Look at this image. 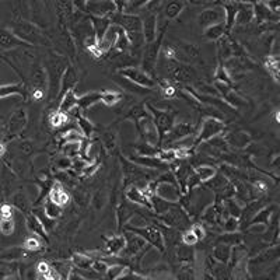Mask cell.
<instances>
[{"label":"cell","mask_w":280,"mask_h":280,"mask_svg":"<svg viewBox=\"0 0 280 280\" xmlns=\"http://www.w3.org/2000/svg\"><path fill=\"white\" fill-rule=\"evenodd\" d=\"M69 64H72V62L69 61L67 56L61 54L55 48L48 49L45 64H44L46 72V79H48V90H46L48 104H52L59 97L62 76H63L64 70L69 67Z\"/></svg>","instance_id":"1"},{"label":"cell","mask_w":280,"mask_h":280,"mask_svg":"<svg viewBox=\"0 0 280 280\" xmlns=\"http://www.w3.org/2000/svg\"><path fill=\"white\" fill-rule=\"evenodd\" d=\"M10 31L17 36L20 41L30 46H44V48H55L54 41L51 36L46 34L42 28H39L30 20H23L17 18L13 21Z\"/></svg>","instance_id":"2"},{"label":"cell","mask_w":280,"mask_h":280,"mask_svg":"<svg viewBox=\"0 0 280 280\" xmlns=\"http://www.w3.org/2000/svg\"><path fill=\"white\" fill-rule=\"evenodd\" d=\"M109 18L114 26H118L124 30L127 41L130 44V51L135 49V52H142L145 45V38H143V27H142L140 16L114 13L112 16H109Z\"/></svg>","instance_id":"3"},{"label":"cell","mask_w":280,"mask_h":280,"mask_svg":"<svg viewBox=\"0 0 280 280\" xmlns=\"http://www.w3.org/2000/svg\"><path fill=\"white\" fill-rule=\"evenodd\" d=\"M167 26H164L160 31H158V36L157 39L150 42V44H145L143 49H142V59H140V69L150 74L156 80V67H157V62H158V56L163 48V39L164 34H165Z\"/></svg>","instance_id":"4"},{"label":"cell","mask_w":280,"mask_h":280,"mask_svg":"<svg viewBox=\"0 0 280 280\" xmlns=\"http://www.w3.org/2000/svg\"><path fill=\"white\" fill-rule=\"evenodd\" d=\"M163 67L167 73V82L177 84H193L199 80L198 72L188 64L180 63L172 59H165Z\"/></svg>","instance_id":"5"},{"label":"cell","mask_w":280,"mask_h":280,"mask_svg":"<svg viewBox=\"0 0 280 280\" xmlns=\"http://www.w3.org/2000/svg\"><path fill=\"white\" fill-rule=\"evenodd\" d=\"M146 107L153 117L154 125L157 129V133H158V147H161L165 135L175 125V112L168 111V109L156 108L152 104H146Z\"/></svg>","instance_id":"6"},{"label":"cell","mask_w":280,"mask_h":280,"mask_svg":"<svg viewBox=\"0 0 280 280\" xmlns=\"http://www.w3.org/2000/svg\"><path fill=\"white\" fill-rule=\"evenodd\" d=\"M227 129V125L218 118L208 117L202 121V125L199 127L198 133L195 136L193 145L192 147H198V146L203 145L205 142H209L210 139L220 136L221 133H224V130Z\"/></svg>","instance_id":"7"},{"label":"cell","mask_w":280,"mask_h":280,"mask_svg":"<svg viewBox=\"0 0 280 280\" xmlns=\"http://www.w3.org/2000/svg\"><path fill=\"white\" fill-rule=\"evenodd\" d=\"M28 124V114L26 108L16 109L11 117L9 118V122L4 125V135L3 139L6 140H14L24 129Z\"/></svg>","instance_id":"8"},{"label":"cell","mask_w":280,"mask_h":280,"mask_svg":"<svg viewBox=\"0 0 280 280\" xmlns=\"http://www.w3.org/2000/svg\"><path fill=\"white\" fill-rule=\"evenodd\" d=\"M133 124H135L136 129H137V133L140 135V140L142 142L158 147V133H157L153 117H152L150 112L147 115H145V117L140 118V119H137Z\"/></svg>","instance_id":"9"},{"label":"cell","mask_w":280,"mask_h":280,"mask_svg":"<svg viewBox=\"0 0 280 280\" xmlns=\"http://www.w3.org/2000/svg\"><path fill=\"white\" fill-rule=\"evenodd\" d=\"M117 74L125 77V79L130 80V82L135 83L137 86H140V87L149 89V90H153V89H156V86H157V83H156L153 77L150 74H147L146 72H143L137 66H129V67L119 69Z\"/></svg>","instance_id":"10"},{"label":"cell","mask_w":280,"mask_h":280,"mask_svg":"<svg viewBox=\"0 0 280 280\" xmlns=\"http://www.w3.org/2000/svg\"><path fill=\"white\" fill-rule=\"evenodd\" d=\"M198 133V125L196 124H192V122H175V125L171 127V130L165 135L163 140V147L164 145H172L175 142H180V140H185L190 136H196Z\"/></svg>","instance_id":"11"},{"label":"cell","mask_w":280,"mask_h":280,"mask_svg":"<svg viewBox=\"0 0 280 280\" xmlns=\"http://www.w3.org/2000/svg\"><path fill=\"white\" fill-rule=\"evenodd\" d=\"M221 23H226V14L221 7V3H213L210 4V7L203 9L198 14V24L203 30Z\"/></svg>","instance_id":"12"},{"label":"cell","mask_w":280,"mask_h":280,"mask_svg":"<svg viewBox=\"0 0 280 280\" xmlns=\"http://www.w3.org/2000/svg\"><path fill=\"white\" fill-rule=\"evenodd\" d=\"M126 230L135 233V234H137L139 237H142L146 243L152 244L154 248H157V249H160V251H164V245H165V243H164L163 233H161L157 227L153 226V224H149V226L145 227H126Z\"/></svg>","instance_id":"13"},{"label":"cell","mask_w":280,"mask_h":280,"mask_svg":"<svg viewBox=\"0 0 280 280\" xmlns=\"http://www.w3.org/2000/svg\"><path fill=\"white\" fill-rule=\"evenodd\" d=\"M83 11L90 17H109L117 13V4L109 0H90L84 1Z\"/></svg>","instance_id":"14"},{"label":"cell","mask_w":280,"mask_h":280,"mask_svg":"<svg viewBox=\"0 0 280 280\" xmlns=\"http://www.w3.org/2000/svg\"><path fill=\"white\" fill-rule=\"evenodd\" d=\"M156 196L163 199L168 203H180L182 198V192L180 190L178 184L158 181L156 178Z\"/></svg>","instance_id":"15"},{"label":"cell","mask_w":280,"mask_h":280,"mask_svg":"<svg viewBox=\"0 0 280 280\" xmlns=\"http://www.w3.org/2000/svg\"><path fill=\"white\" fill-rule=\"evenodd\" d=\"M140 18H142V27H143L145 44H150V42L156 41L157 36H158V14L146 10V16Z\"/></svg>","instance_id":"16"},{"label":"cell","mask_w":280,"mask_h":280,"mask_svg":"<svg viewBox=\"0 0 280 280\" xmlns=\"http://www.w3.org/2000/svg\"><path fill=\"white\" fill-rule=\"evenodd\" d=\"M226 143L230 146V149H238V150H243L245 147L251 145L252 142V136L251 133L241 130V129H237V130H231V132H227L226 136H223Z\"/></svg>","instance_id":"17"},{"label":"cell","mask_w":280,"mask_h":280,"mask_svg":"<svg viewBox=\"0 0 280 280\" xmlns=\"http://www.w3.org/2000/svg\"><path fill=\"white\" fill-rule=\"evenodd\" d=\"M125 199L127 202L133 203V205H139L142 208H146L150 213H153V206H152V200L146 196L143 190L140 189L137 185H130L127 187L125 190Z\"/></svg>","instance_id":"18"},{"label":"cell","mask_w":280,"mask_h":280,"mask_svg":"<svg viewBox=\"0 0 280 280\" xmlns=\"http://www.w3.org/2000/svg\"><path fill=\"white\" fill-rule=\"evenodd\" d=\"M99 133V142L102 143L104 150L108 154H114L117 150V140H118V132L115 125H111L108 127H102L101 130H97Z\"/></svg>","instance_id":"19"},{"label":"cell","mask_w":280,"mask_h":280,"mask_svg":"<svg viewBox=\"0 0 280 280\" xmlns=\"http://www.w3.org/2000/svg\"><path fill=\"white\" fill-rule=\"evenodd\" d=\"M255 21V14H253V3H247V1H238V11L235 17V27L244 28ZM234 27V28H235Z\"/></svg>","instance_id":"20"},{"label":"cell","mask_w":280,"mask_h":280,"mask_svg":"<svg viewBox=\"0 0 280 280\" xmlns=\"http://www.w3.org/2000/svg\"><path fill=\"white\" fill-rule=\"evenodd\" d=\"M79 84V74L76 70L74 64H69V67L64 70L63 76H62V82H61V91H59V97L58 99H61L63 97L67 91L74 90Z\"/></svg>","instance_id":"21"},{"label":"cell","mask_w":280,"mask_h":280,"mask_svg":"<svg viewBox=\"0 0 280 280\" xmlns=\"http://www.w3.org/2000/svg\"><path fill=\"white\" fill-rule=\"evenodd\" d=\"M69 114H73L74 118H76V122H77V125H79V129H80V133L83 135V137L91 139L93 136L97 133V126H95L90 119L84 115V112H82L77 107L73 109L72 112H69Z\"/></svg>","instance_id":"22"},{"label":"cell","mask_w":280,"mask_h":280,"mask_svg":"<svg viewBox=\"0 0 280 280\" xmlns=\"http://www.w3.org/2000/svg\"><path fill=\"white\" fill-rule=\"evenodd\" d=\"M23 41H20L9 28H0V49L1 51H14L17 48L26 46Z\"/></svg>","instance_id":"23"},{"label":"cell","mask_w":280,"mask_h":280,"mask_svg":"<svg viewBox=\"0 0 280 280\" xmlns=\"http://www.w3.org/2000/svg\"><path fill=\"white\" fill-rule=\"evenodd\" d=\"M124 237L126 240V244H125L124 251H125V255H127V256H133L139 251L145 249V247H147L145 240L142 237H139L137 234H135V233H132V231L125 233Z\"/></svg>","instance_id":"24"},{"label":"cell","mask_w":280,"mask_h":280,"mask_svg":"<svg viewBox=\"0 0 280 280\" xmlns=\"http://www.w3.org/2000/svg\"><path fill=\"white\" fill-rule=\"evenodd\" d=\"M90 17V16H89ZM91 21V27H93V32H94V36H95V41L97 44H99L105 35L108 32V30L112 26L111 23V18L109 17H90Z\"/></svg>","instance_id":"25"},{"label":"cell","mask_w":280,"mask_h":280,"mask_svg":"<svg viewBox=\"0 0 280 280\" xmlns=\"http://www.w3.org/2000/svg\"><path fill=\"white\" fill-rule=\"evenodd\" d=\"M46 198L49 199L51 202H54L55 205L61 206V208L67 206L69 202H70V195L64 190L63 185L59 184V182H54V185H52V188H51Z\"/></svg>","instance_id":"26"},{"label":"cell","mask_w":280,"mask_h":280,"mask_svg":"<svg viewBox=\"0 0 280 280\" xmlns=\"http://www.w3.org/2000/svg\"><path fill=\"white\" fill-rule=\"evenodd\" d=\"M112 80L117 83L122 90L129 91V93L133 94V95H147V94L152 93V90L145 89V87H140V86H137V84L132 83L130 80H127L125 77L119 76V74H114V76H112Z\"/></svg>","instance_id":"27"},{"label":"cell","mask_w":280,"mask_h":280,"mask_svg":"<svg viewBox=\"0 0 280 280\" xmlns=\"http://www.w3.org/2000/svg\"><path fill=\"white\" fill-rule=\"evenodd\" d=\"M102 101V90L101 91H89L86 94H83L77 99V108L82 112L87 109L93 108L94 105H97Z\"/></svg>","instance_id":"28"},{"label":"cell","mask_w":280,"mask_h":280,"mask_svg":"<svg viewBox=\"0 0 280 280\" xmlns=\"http://www.w3.org/2000/svg\"><path fill=\"white\" fill-rule=\"evenodd\" d=\"M10 205H11L13 208L17 209L18 212L26 213L27 216L32 212V205H31L30 199H28V196L26 195V192H23V190H16V192L13 193Z\"/></svg>","instance_id":"29"},{"label":"cell","mask_w":280,"mask_h":280,"mask_svg":"<svg viewBox=\"0 0 280 280\" xmlns=\"http://www.w3.org/2000/svg\"><path fill=\"white\" fill-rule=\"evenodd\" d=\"M10 95H20L24 99L28 98L27 87L23 83H14V84H3L0 86V98H6Z\"/></svg>","instance_id":"30"},{"label":"cell","mask_w":280,"mask_h":280,"mask_svg":"<svg viewBox=\"0 0 280 280\" xmlns=\"http://www.w3.org/2000/svg\"><path fill=\"white\" fill-rule=\"evenodd\" d=\"M187 3L182 1V0H174V1H168V3H164L163 9H161V14L167 21L177 18L182 13V10L185 9Z\"/></svg>","instance_id":"31"},{"label":"cell","mask_w":280,"mask_h":280,"mask_svg":"<svg viewBox=\"0 0 280 280\" xmlns=\"http://www.w3.org/2000/svg\"><path fill=\"white\" fill-rule=\"evenodd\" d=\"M221 7L224 10L226 14V31L230 35L231 30L235 27V17H237V11H238V1H224L221 3Z\"/></svg>","instance_id":"32"},{"label":"cell","mask_w":280,"mask_h":280,"mask_svg":"<svg viewBox=\"0 0 280 280\" xmlns=\"http://www.w3.org/2000/svg\"><path fill=\"white\" fill-rule=\"evenodd\" d=\"M77 99L79 97L76 95V91L72 90V91H67L66 94H64L63 97L61 98L59 101V105H58V111L59 112H62V114H69V112H72L73 109L77 107Z\"/></svg>","instance_id":"33"},{"label":"cell","mask_w":280,"mask_h":280,"mask_svg":"<svg viewBox=\"0 0 280 280\" xmlns=\"http://www.w3.org/2000/svg\"><path fill=\"white\" fill-rule=\"evenodd\" d=\"M193 171L198 175L199 181L202 182V185H203V184L210 181L218 172V170H217L215 165H210V164H200V165L193 168Z\"/></svg>","instance_id":"34"},{"label":"cell","mask_w":280,"mask_h":280,"mask_svg":"<svg viewBox=\"0 0 280 280\" xmlns=\"http://www.w3.org/2000/svg\"><path fill=\"white\" fill-rule=\"evenodd\" d=\"M149 114V109L146 107V104H142V102H137L135 105H132L130 108L127 109L126 114L124 115V119L125 121H132V122H136L137 119H140L142 117H145Z\"/></svg>","instance_id":"35"},{"label":"cell","mask_w":280,"mask_h":280,"mask_svg":"<svg viewBox=\"0 0 280 280\" xmlns=\"http://www.w3.org/2000/svg\"><path fill=\"white\" fill-rule=\"evenodd\" d=\"M26 224H27V228L31 233H34V234L41 237V238H46V231L45 228H44V224L41 223V220L35 215L30 213L27 216V220H26Z\"/></svg>","instance_id":"36"},{"label":"cell","mask_w":280,"mask_h":280,"mask_svg":"<svg viewBox=\"0 0 280 280\" xmlns=\"http://www.w3.org/2000/svg\"><path fill=\"white\" fill-rule=\"evenodd\" d=\"M125 244H126V240L124 235H112L107 240V252L111 255H117L121 251H124Z\"/></svg>","instance_id":"37"},{"label":"cell","mask_w":280,"mask_h":280,"mask_svg":"<svg viewBox=\"0 0 280 280\" xmlns=\"http://www.w3.org/2000/svg\"><path fill=\"white\" fill-rule=\"evenodd\" d=\"M203 35H205V38L209 39V41H218L220 38H223L224 35H228L226 31V24L221 23V24H216V26L205 28Z\"/></svg>","instance_id":"38"},{"label":"cell","mask_w":280,"mask_h":280,"mask_svg":"<svg viewBox=\"0 0 280 280\" xmlns=\"http://www.w3.org/2000/svg\"><path fill=\"white\" fill-rule=\"evenodd\" d=\"M125 97V94L122 91H114V90H102V104H105L107 107H114L119 104Z\"/></svg>","instance_id":"39"},{"label":"cell","mask_w":280,"mask_h":280,"mask_svg":"<svg viewBox=\"0 0 280 280\" xmlns=\"http://www.w3.org/2000/svg\"><path fill=\"white\" fill-rule=\"evenodd\" d=\"M158 152H160V147L149 145V143H145V142L135 145L136 156H142V157H158Z\"/></svg>","instance_id":"40"},{"label":"cell","mask_w":280,"mask_h":280,"mask_svg":"<svg viewBox=\"0 0 280 280\" xmlns=\"http://www.w3.org/2000/svg\"><path fill=\"white\" fill-rule=\"evenodd\" d=\"M231 247L228 244H218L213 248V256L216 258L218 262L227 263L230 256H231Z\"/></svg>","instance_id":"41"},{"label":"cell","mask_w":280,"mask_h":280,"mask_svg":"<svg viewBox=\"0 0 280 280\" xmlns=\"http://www.w3.org/2000/svg\"><path fill=\"white\" fill-rule=\"evenodd\" d=\"M215 82L224 83V84H227V86H230V87L234 89V82H233V79L230 77V74L227 73L224 64H223V62H220V61H218V64H217L216 67V73H215Z\"/></svg>","instance_id":"42"},{"label":"cell","mask_w":280,"mask_h":280,"mask_svg":"<svg viewBox=\"0 0 280 280\" xmlns=\"http://www.w3.org/2000/svg\"><path fill=\"white\" fill-rule=\"evenodd\" d=\"M42 210H44V213H45L46 216L49 217V218H52V220L59 218V217L62 216V213H63V208L55 205L54 202H51L48 198H46L45 203L42 206Z\"/></svg>","instance_id":"43"},{"label":"cell","mask_w":280,"mask_h":280,"mask_svg":"<svg viewBox=\"0 0 280 280\" xmlns=\"http://www.w3.org/2000/svg\"><path fill=\"white\" fill-rule=\"evenodd\" d=\"M48 124L52 127H55V129L62 127L63 125L67 124V115L59 112L58 109H55V111H52V112L49 114V117H48Z\"/></svg>","instance_id":"44"},{"label":"cell","mask_w":280,"mask_h":280,"mask_svg":"<svg viewBox=\"0 0 280 280\" xmlns=\"http://www.w3.org/2000/svg\"><path fill=\"white\" fill-rule=\"evenodd\" d=\"M265 66L268 67V70L273 76V79L278 82V76H279V59L278 55H268L265 59Z\"/></svg>","instance_id":"45"},{"label":"cell","mask_w":280,"mask_h":280,"mask_svg":"<svg viewBox=\"0 0 280 280\" xmlns=\"http://www.w3.org/2000/svg\"><path fill=\"white\" fill-rule=\"evenodd\" d=\"M16 228V221L13 218H0V233L3 235H11Z\"/></svg>","instance_id":"46"},{"label":"cell","mask_w":280,"mask_h":280,"mask_svg":"<svg viewBox=\"0 0 280 280\" xmlns=\"http://www.w3.org/2000/svg\"><path fill=\"white\" fill-rule=\"evenodd\" d=\"M73 263L76 266H79L80 269H90V266L93 265V259L90 256H86V255H82V253H76L73 256Z\"/></svg>","instance_id":"47"},{"label":"cell","mask_w":280,"mask_h":280,"mask_svg":"<svg viewBox=\"0 0 280 280\" xmlns=\"http://www.w3.org/2000/svg\"><path fill=\"white\" fill-rule=\"evenodd\" d=\"M105 203H107V195H105V192H101V190H98L91 199V205L95 210H101L105 206Z\"/></svg>","instance_id":"48"},{"label":"cell","mask_w":280,"mask_h":280,"mask_svg":"<svg viewBox=\"0 0 280 280\" xmlns=\"http://www.w3.org/2000/svg\"><path fill=\"white\" fill-rule=\"evenodd\" d=\"M238 228H240V218H235V217L228 216L226 220H224L223 230H224L226 233H235Z\"/></svg>","instance_id":"49"},{"label":"cell","mask_w":280,"mask_h":280,"mask_svg":"<svg viewBox=\"0 0 280 280\" xmlns=\"http://www.w3.org/2000/svg\"><path fill=\"white\" fill-rule=\"evenodd\" d=\"M24 248L27 251H39L42 248V245H41L39 240L36 237H28L27 240L24 241Z\"/></svg>","instance_id":"50"},{"label":"cell","mask_w":280,"mask_h":280,"mask_svg":"<svg viewBox=\"0 0 280 280\" xmlns=\"http://www.w3.org/2000/svg\"><path fill=\"white\" fill-rule=\"evenodd\" d=\"M181 240L182 244L187 245V247H193V245L198 244V238L193 235V233H192L190 230H187V231L181 235Z\"/></svg>","instance_id":"51"},{"label":"cell","mask_w":280,"mask_h":280,"mask_svg":"<svg viewBox=\"0 0 280 280\" xmlns=\"http://www.w3.org/2000/svg\"><path fill=\"white\" fill-rule=\"evenodd\" d=\"M14 217V208L10 203L0 205V218H13Z\"/></svg>","instance_id":"52"},{"label":"cell","mask_w":280,"mask_h":280,"mask_svg":"<svg viewBox=\"0 0 280 280\" xmlns=\"http://www.w3.org/2000/svg\"><path fill=\"white\" fill-rule=\"evenodd\" d=\"M189 230L193 233V235L198 238V241L203 240V238L206 237V230H205V227L202 226V224H199V223L192 224V226L189 227Z\"/></svg>","instance_id":"53"},{"label":"cell","mask_w":280,"mask_h":280,"mask_svg":"<svg viewBox=\"0 0 280 280\" xmlns=\"http://www.w3.org/2000/svg\"><path fill=\"white\" fill-rule=\"evenodd\" d=\"M122 272H124V268H122V266H114V268H111V269L107 271L108 279L115 280L118 276H121V275H122Z\"/></svg>","instance_id":"54"},{"label":"cell","mask_w":280,"mask_h":280,"mask_svg":"<svg viewBox=\"0 0 280 280\" xmlns=\"http://www.w3.org/2000/svg\"><path fill=\"white\" fill-rule=\"evenodd\" d=\"M91 266L99 275H104V273H107V271H108V266L105 265V262H101V261H94Z\"/></svg>","instance_id":"55"},{"label":"cell","mask_w":280,"mask_h":280,"mask_svg":"<svg viewBox=\"0 0 280 280\" xmlns=\"http://www.w3.org/2000/svg\"><path fill=\"white\" fill-rule=\"evenodd\" d=\"M6 153H7V147L3 142H0V160L6 156Z\"/></svg>","instance_id":"56"},{"label":"cell","mask_w":280,"mask_h":280,"mask_svg":"<svg viewBox=\"0 0 280 280\" xmlns=\"http://www.w3.org/2000/svg\"><path fill=\"white\" fill-rule=\"evenodd\" d=\"M3 135H4V126L0 125V137H3Z\"/></svg>","instance_id":"57"},{"label":"cell","mask_w":280,"mask_h":280,"mask_svg":"<svg viewBox=\"0 0 280 280\" xmlns=\"http://www.w3.org/2000/svg\"><path fill=\"white\" fill-rule=\"evenodd\" d=\"M38 280H45V279H44L42 276H39V278H38Z\"/></svg>","instance_id":"58"},{"label":"cell","mask_w":280,"mask_h":280,"mask_svg":"<svg viewBox=\"0 0 280 280\" xmlns=\"http://www.w3.org/2000/svg\"><path fill=\"white\" fill-rule=\"evenodd\" d=\"M0 119H1V115H0Z\"/></svg>","instance_id":"59"}]
</instances>
